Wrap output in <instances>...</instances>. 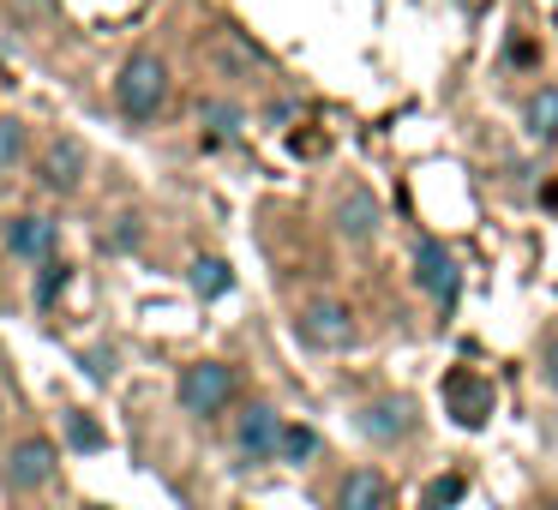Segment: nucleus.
I'll return each instance as SVG.
<instances>
[{"mask_svg": "<svg viewBox=\"0 0 558 510\" xmlns=\"http://www.w3.org/2000/svg\"><path fill=\"white\" fill-rule=\"evenodd\" d=\"M462 493H469L462 474H438V481L421 493V510H450V505H462Z\"/></svg>", "mask_w": 558, "mask_h": 510, "instance_id": "obj_17", "label": "nucleus"}, {"mask_svg": "<svg viewBox=\"0 0 558 510\" xmlns=\"http://www.w3.org/2000/svg\"><path fill=\"white\" fill-rule=\"evenodd\" d=\"M234 445H241L246 462H270V457H277V445H282L277 409H246L241 426H234Z\"/></svg>", "mask_w": 558, "mask_h": 510, "instance_id": "obj_7", "label": "nucleus"}, {"mask_svg": "<svg viewBox=\"0 0 558 510\" xmlns=\"http://www.w3.org/2000/svg\"><path fill=\"white\" fill-rule=\"evenodd\" d=\"M234 270L222 265V258H198L193 265V294H205V301H217V294H229Z\"/></svg>", "mask_w": 558, "mask_h": 510, "instance_id": "obj_15", "label": "nucleus"}, {"mask_svg": "<svg viewBox=\"0 0 558 510\" xmlns=\"http://www.w3.org/2000/svg\"><path fill=\"white\" fill-rule=\"evenodd\" d=\"M541 378H546V385L558 390V337L546 342V354H541Z\"/></svg>", "mask_w": 558, "mask_h": 510, "instance_id": "obj_23", "label": "nucleus"}, {"mask_svg": "<svg viewBox=\"0 0 558 510\" xmlns=\"http://www.w3.org/2000/svg\"><path fill=\"white\" fill-rule=\"evenodd\" d=\"M301 342H313V349H325V354L349 349V342H354V313L342 301L306 306V313H301Z\"/></svg>", "mask_w": 558, "mask_h": 510, "instance_id": "obj_4", "label": "nucleus"}, {"mask_svg": "<svg viewBox=\"0 0 558 510\" xmlns=\"http://www.w3.org/2000/svg\"><path fill=\"white\" fill-rule=\"evenodd\" d=\"M438 397H445V414H450V421L469 426V433H481V426L493 421V409H498L493 378H481L474 366H450L445 385H438Z\"/></svg>", "mask_w": 558, "mask_h": 510, "instance_id": "obj_2", "label": "nucleus"}, {"mask_svg": "<svg viewBox=\"0 0 558 510\" xmlns=\"http://www.w3.org/2000/svg\"><path fill=\"white\" fill-rule=\"evenodd\" d=\"M337 510H390V481L378 469H354L337 493Z\"/></svg>", "mask_w": 558, "mask_h": 510, "instance_id": "obj_11", "label": "nucleus"}, {"mask_svg": "<svg viewBox=\"0 0 558 510\" xmlns=\"http://www.w3.org/2000/svg\"><path fill=\"white\" fill-rule=\"evenodd\" d=\"M90 510H102V505H90Z\"/></svg>", "mask_w": 558, "mask_h": 510, "instance_id": "obj_24", "label": "nucleus"}, {"mask_svg": "<svg viewBox=\"0 0 558 510\" xmlns=\"http://www.w3.org/2000/svg\"><path fill=\"white\" fill-rule=\"evenodd\" d=\"M337 229H342V241H373L378 234V198L366 186H349L337 198Z\"/></svg>", "mask_w": 558, "mask_h": 510, "instance_id": "obj_10", "label": "nucleus"}, {"mask_svg": "<svg viewBox=\"0 0 558 510\" xmlns=\"http://www.w3.org/2000/svg\"><path fill=\"white\" fill-rule=\"evenodd\" d=\"M414 282H421V289L433 294L438 306H450V301H457L462 270H457V258L445 253V241H421V246H414Z\"/></svg>", "mask_w": 558, "mask_h": 510, "instance_id": "obj_5", "label": "nucleus"}, {"mask_svg": "<svg viewBox=\"0 0 558 510\" xmlns=\"http://www.w3.org/2000/svg\"><path fill=\"white\" fill-rule=\"evenodd\" d=\"M529 133L541 138V145H553V138H558V90L553 85H541L529 97Z\"/></svg>", "mask_w": 558, "mask_h": 510, "instance_id": "obj_13", "label": "nucleus"}, {"mask_svg": "<svg viewBox=\"0 0 558 510\" xmlns=\"http://www.w3.org/2000/svg\"><path fill=\"white\" fill-rule=\"evenodd\" d=\"M205 121H217V133H234V126H241V109H222V102H210Z\"/></svg>", "mask_w": 558, "mask_h": 510, "instance_id": "obj_22", "label": "nucleus"}, {"mask_svg": "<svg viewBox=\"0 0 558 510\" xmlns=\"http://www.w3.org/2000/svg\"><path fill=\"white\" fill-rule=\"evenodd\" d=\"M229 402H234V366L198 361L181 373V409L186 414H222Z\"/></svg>", "mask_w": 558, "mask_h": 510, "instance_id": "obj_3", "label": "nucleus"}, {"mask_svg": "<svg viewBox=\"0 0 558 510\" xmlns=\"http://www.w3.org/2000/svg\"><path fill=\"white\" fill-rule=\"evenodd\" d=\"M210 61L229 66V73H253V66L265 61V54H258L253 42L241 37V31H217V42H210Z\"/></svg>", "mask_w": 558, "mask_h": 510, "instance_id": "obj_12", "label": "nucleus"}, {"mask_svg": "<svg viewBox=\"0 0 558 510\" xmlns=\"http://www.w3.org/2000/svg\"><path fill=\"white\" fill-rule=\"evenodd\" d=\"M553 510H558V505H553Z\"/></svg>", "mask_w": 558, "mask_h": 510, "instance_id": "obj_25", "label": "nucleus"}, {"mask_svg": "<svg viewBox=\"0 0 558 510\" xmlns=\"http://www.w3.org/2000/svg\"><path fill=\"white\" fill-rule=\"evenodd\" d=\"M114 102H121V114H133V121H150V114L169 102V66H162L157 54H133V61L121 66V78H114Z\"/></svg>", "mask_w": 558, "mask_h": 510, "instance_id": "obj_1", "label": "nucleus"}, {"mask_svg": "<svg viewBox=\"0 0 558 510\" xmlns=\"http://www.w3.org/2000/svg\"><path fill=\"white\" fill-rule=\"evenodd\" d=\"M402 414H409L402 402H373L361 426H366L373 438H385V445H390V438H402V433H409V421H402Z\"/></svg>", "mask_w": 558, "mask_h": 510, "instance_id": "obj_14", "label": "nucleus"}, {"mask_svg": "<svg viewBox=\"0 0 558 510\" xmlns=\"http://www.w3.org/2000/svg\"><path fill=\"white\" fill-rule=\"evenodd\" d=\"M7 481H13L19 493H31V486H49V481H54V445H49V438H19V445H13V462H7Z\"/></svg>", "mask_w": 558, "mask_h": 510, "instance_id": "obj_6", "label": "nucleus"}, {"mask_svg": "<svg viewBox=\"0 0 558 510\" xmlns=\"http://www.w3.org/2000/svg\"><path fill=\"white\" fill-rule=\"evenodd\" d=\"M7 246H13V258H25V265H49L54 222L49 217H13L7 222Z\"/></svg>", "mask_w": 558, "mask_h": 510, "instance_id": "obj_9", "label": "nucleus"}, {"mask_svg": "<svg viewBox=\"0 0 558 510\" xmlns=\"http://www.w3.org/2000/svg\"><path fill=\"white\" fill-rule=\"evenodd\" d=\"M289 150H294V157H325V138H318V133H294Z\"/></svg>", "mask_w": 558, "mask_h": 510, "instance_id": "obj_21", "label": "nucleus"}, {"mask_svg": "<svg viewBox=\"0 0 558 510\" xmlns=\"http://www.w3.org/2000/svg\"><path fill=\"white\" fill-rule=\"evenodd\" d=\"M37 174H43L49 193H73V186L85 181V145H78V138H54V145L43 150Z\"/></svg>", "mask_w": 558, "mask_h": 510, "instance_id": "obj_8", "label": "nucleus"}, {"mask_svg": "<svg viewBox=\"0 0 558 510\" xmlns=\"http://www.w3.org/2000/svg\"><path fill=\"white\" fill-rule=\"evenodd\" d=\"M313 457H318V433H313V426H282L277 462H313Z\"/></svg>", "mask_w": 558, "mask_h": 510, "instance_id": "obj_16", "label": "nucleus"}, {"mask_svg": "<svg viewBox=\"0 0 558 510\" xmlns=\"http://www.w3.org/2000/svg\"><path fill=\"white\" fill-rule=\"evenodd\" d=\"M25 157V126L19 121H0V169H13Z\"/></svg>", "mask_w": 558, "mask_h": 510, "instance_id": "obj_19", "label": "nucleus"}, {"mask_svg": "<svg viewBox=\"0 0 558 510\" xmlns=\"http://www.w3.org/2000/svg\"><path fill=\"white\" fill-rule=\"evenodd\" d=\"M61 289H66V265H54V258H49V265H43V282H37V301L49 306Z\"/></svg>", "mask_w": 558, "mask_h": 510, "instance_id": "obj_20", "label": "nucleus"}, {"mask_svg": "<svg viewBox=\"0 0 558 510\" xmlns=\"http://www.w3.org/2000/svg\"><path fill=\"white\" fill-rule=\"evenodd\" d=\"M66 438H73L78 450H102V445H109V433H102L90 414H66Z\"/></svg>", "mask_w": 558, "mask_h": 510, "instance_id": "obj_18", "label": "nucleus"}]
</instances>
